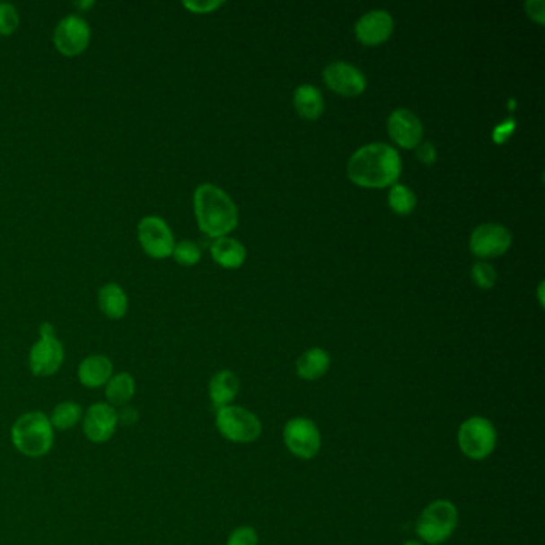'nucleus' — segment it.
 <instances>
[{
  "label": "nucleus",
  "instance_id": "20e7f679",
  "mask_svg": "<svg viewBox=\"0 0 545 545\" xmlns=\"http://www.w3.org/2000/svg\"><path fill=\"white\" fill-rule=\"evenodd\" d=\"M459 510L448 499L430 502L416 523V534L422 542L440 545L446 542L458 528Z\"/></svg>",
  "mask_w": 545,
  "mask_h": 545
},
{
  "label": "nucleus",
  "instance_id": "c756f323",
  "mask_svg": "<svg viewBox=\"0 0 545 545\" xmlns=\"http://www.w3.org/2000/svg\"><path fill=\"white\" fill-rule=\"evenodd\" d=\"M416 159L422 162L424 165H434L436 162V149L435 145H432L430 141H421L419 145H416Z\"/></svg>",
  "mask_w": 545,
  "mask_h": 545
},
{
  "label": "nucleus",
  "instance_id": "f3484780",
  "mask_svg": "<svg viewBox=\"0 0 545 545\" xmlns=\"http://www.w3.org/2000/svg\"><path fill=\"white\" fill-rule=\"evenodd\" d=\"M241 392V381L231 370L218 371L208 384V395L213 407L219 408L233 405V400Z\"/></svg>",
  "mask_w": 545,
  "mask_h": 545
},
{
  "label": "nucleus",
  "instance_id": "7c9ffc66",
  "mask_svg": "<svg viewBox=\"0 0 545 545\" xmlns=\"http://www.w3.org/2000/svg\"><path fill=\"white\" fill-rule=\"evenodd\" d=\"M515 119H512V117L505 119L504 122L497 125L495 131H493V139H495V143H497V145L505 143V141L510 138V135L515 130Z\"/></svg>",
  "mask_w": 545,
  "mask_h": 545
},
{
  "label": "nucleus",
  "instance_id": "6e6552de",
  "mask_svg": "<svg viewBox=\"0 0 545 545\" xmlns=\"http://www.w3.org/2000/svg\"><path fill=\"white\" fill-rule=\"evenodd\" d=\"M284 444L294 458L309 461L321 453V430L309 418L304 416L293 418L285 424Z\"/></svg>",
  "mask_w": 545,
  "mask_h": 545
},
{
  "label": "nucleus",
  "instance_id": "f03ea898",
  "mask_svg": "<svg viewBox=\"0 0 545 545\" xmlns=\"http://www.w3.org/2000/svg\"><path fill=\"white\" fill-rule=\"evenodd\" d=\"M194 211L200 231L213 239L227 237L239 224V211L233 198L210 182L197 188Z\"/></svg>",
  "mask_w": 545,
  "mask_h": 545
},
{
  "label": "nucleus",
  "instance_id": "f257e3e1",
  "mask_svg": "<svg viewBox=\"0 0 545 545\" xmlns=\"http://www.w3.org/2000/svg\"><path fill=\"white\" fill-rule=\"evenodd\" d=\"M401 159L392 145L373 143L360 147L347 163V175L356 186L379 189L400 178Z\"/></svg>",
  "mask_w": 545,
  "mask_h": 545
},
{
  "label": "nucleus",
  "instance_id": "39448f33",
  "mask_svg": "<svg viewBox=\"0 0 545 545\" xmlns=\"http://www.w3.org/2000/svg\"><path fill=\"white\" fill-rule=\"evenodd\" d=\"M216 429L231 444H248L262 434L261 419L247 408L227 405L216 409Z\"/></svg>",
  "mask_w": 545,
  "mask_h": 545
},
{
  "label": "nucleus",
  "instance_id": "7ed1b4c3",
  "mask_svg": "<svg viewBox=\"0 0 545 545\" xmlns=\"http://www.w3.org/2000/svg\"><path fill=\"white\" fill-rule=\"evenodd\" d=\"M10 438L15 450L26 458H44L55 444V429L48 415L42 411H30L20 416L12 429Z\"/></svg>",
  "mask_w": 545,
  "mask_h": 545
},
{
  "label": "nucleus",
  "instance_id": "9d476101",
  "mask_svg": "<svg viewBox=\"0 0 545 545\" xmlns=\"http://www.w3.org/2000/svg\"><path fill=\"white\" fill-rule=\"evenodd\" d=\"M92 40V30L87 20L79 15H67L57 24L53 44L65 57H77L87 50Z\"/></svg>",
  "mask_w": 545,
  "mask_h": 545
},
{
  "label": "nucleus",
  "instance_id": "c9c22d12",
  "mask_svg": "<svg viewBox=\"0 0 545 545\" xmlns=\"http://www.w3.org/2000/svg\"><path fill=\"white\" fill-rule=\"evenodd\" d=\"M403 545H424L422 544V542H418V541H408V542H405V544Z\"/></svg>",
  "mask_w": 545,
  "mask_h": 545
},
{
  "label": "nucleus",
  "instance_id": "2eb2a0df",
  "mask_svg": "<svg viewBox=\"0 0 545 545\" xmlns=\"http://www.w3.org/2000/svg\"><path fill=\"white\" fill-rule=\"evenodd\" d=\"M393 32V18L385 10H373L356 24V36L362 44L379 45Z\"/></svg>",
  "mask_w": 545,
  "mask_h": 545
},
{
  "label": "nucleus",
  "instance_id": "b1692460",
  "mask_svg": "<svg viewBox=\"0 0 545 545\" xmlns=\"http://www.w3.org/2000/svg\"><path fill=\"white\" fill-rule=\"evenodd\" d=\"M387 200H389V207L397 215H403V216L413 213L416 204H418L415 192L405 184H393L392 189L389 190Z\"/></svg>",
  "mask_w": 545,
  "mask_h": 545
},
{
  "label": "nucleus",
  "instance_id": "cd10ccee",
  "mask_svg": "<svg viewBox=\"0 0 545 545\" xmlns=\"http://www.w3.org/2000/svg\"><path fill=\"white\" fill-rule=\"evenodd\" d=\"M258 532L253 526H239L231 532L225 545H258Z\"/></svg>",
  "mask_w": 545,
  "mask_h": 545
},
{
  "label": "nucleus",
  "instance_id": "423d86ee",
  "mask_svg": "<svg viewBox=\"0 0 545 545\" xmlns=\"http://www.w3.org/2000/svg\"><path fill=\"white\" fill-rule=\"evenodd\" d=\"M458 444L465 458L485 461L495 453L497 444L495 424L483 416H472L465 419L459 426Z\"/></svg>",
  "mask_w": 545,
  "mask_h": 545
},
{
  "label": "nucleus",
  "instance_id": "bb28decb",
  "mask_svg": "<svg viewBox=\"0 0 545 545\" xmlns=\"http://www.w3.org/2000/svg\"><path fill=\"white\" fill-rule=\"evenodd\" d=\"M472 278L477 286H480L483 290H489L495 286L497 274L489 262L480 261L473 264Z\"/></svg>",
  "mask_w": 545,
  "mask_h": 545
},
{
  "label": "nucleus",
  "instance_id": "0eeeda50",
  "mask_svg": "<svg viewBox=\"0 0 545 545\" xmlns=\"http://www.w3.org/2000/svg\"><path fill=\"white\" fill-rule=\"evenodd\" d=\"M39 335V341L30 350V370L37 378H48L63 366L65 347L51 323L40 325Z\"/></svg>",
  "mask_w": 545,
  "mask_h": 545
},
{
  "label": "nucleus",
  "instance_id": "6ab92c4d",
  "mask_svg": "<svg viewBox=\"0 0 545 545\" xmlns=\"http://www.w3.org/2000/svg\"><path fill=\"white\" fill-rule=\"evenodd\" d=\"M331 365V356L321 347L305 350L296 362V373L304 381H319L327 374Z\"/></svg>",
  "mask_w": 545,
  "mask_h": 545
},
{
  "label": "nucleus",
  "instance_id": "ddd939ff",
  "mask_svg": "<svg viewBox=\"0 0 545 545\" xmlns=\"http://www.w3.org/2000/svg\"><path fill=\"white\" fill-rule=\"evenodd\" d=\"M323 81L330 90L342 96L362 95L366 88L365 74L350 63L335 61L323 71Z\"/></svg>",
  "mask_w": 545,
  "mask_h": 545
},
{
  "label": "nucleus",
  "instance_id": "412c9836",
  "mask_svg": "<svg viewBox=\"0 0 545 545\" xmlns=\"http://www.w3.org/2000/svg\"><path fill=\"white\" fill-rule=\"evenodd\" d=\"M98 304L101 312L112 321H120L128 311V298L120 285L108 284L98 293Z\"/></svg>",
  "mask_w": 545,
  "mask_h": 545
},
{
  "label": "nucleus",
  "instance_id": "f704fd0d",
  "mask_svg": "<svg viewBox=\"0 0 545 545\" xmlns=\"http://www.w3.org/2000/svg\"><path fill=\"white\" fill-rule=\"evenodd\" d=\"M92 5H93V2H87V4H82V2H77V4H75V7L79 8L92 7Z\"/></svg>",
  "mask_w": 545,
  "mask_h": 545
},
{
  "label": "nucleus",
  "instance_id": "9b49d317",
  "mask_svg": "<svg viewBox=\"0 0 545 545\" xmlns=\"http://www.w3.org/2000/svg\"><path fill=\"white\" fill-rule=\"evenodd\" d=\"M119 427L117 409L106 401H96L84 411L82 429L88 442L95 444H108L116 435Z\"/></svg>",
  "mask_w": 545,
  "mask_h": 545
},
{
  "label": "nucleus",
  "instance_id": "1a4fd4ad",
  "mask_svg": "<svg viewBox=\"0 0 545 545\" xmlns=\"http://www.w3.org/2000/svg\"><path fill=\"white\" fill-rule=\"evenodd\" d=\"M138 241L141 248L154 259H167L173 255L175 237L170 225L159 216H145L138 223Z\"/></svg>",
  "mask_w": 545,
  "mask_h": 545
},
{
  "label": "nucleus",
  "instance_id": "c85d7f7f",
  "mask_svg": "<svg viewBox=\"0 0 545 545\" xmlns=\"http://www.w3.org/2000/svg\"><path fill=\"white\" fill-rule=\"evenodd\" d=\"M182 5L192 13H211L216 8L221 7L223 2H219V0H186V2H182Z\"/></svg>",
  "mask_w": 545,
  "mask_h": 545
},
{
  "label": "nucleus",
  "instance_id": "4468645a",
  "mask_svg": "<svg viewBox=\"0 0 545 545\" xmlns=\"http://www.w3.org/2000/svg\"><path fill=\"white\" fill-rule=\"evenodd\" d=\"M387 131H389V136L405 149H415L416 145L421 143L422 135H424L421 120L418 119L413 110H405V108L395 110L389 116Z\"/></svg>",
  "mask_w": 545,
  "mask_h": 545
},
{
  "label": "nucleus",
  "instance_id": "aec40b11",
  "mask_svg": "<svg viewBox=\"0 0 545 545\" xmlns=\"http://www.w3.org/2000/svg\"><path fill=\"white\" fill-rule=\"evenodd\" d=\"M211 256L225 269H237L245 262L247 250L241 242L231 237H219L211 245Z\"/></svg>",
  "mask_w": 545,
  "mask_h": 545
},
{
  "label": "nucleus",
  "instance_id": "5701e85b",
  "mask_svg": "<svg viewBox=\"0 0 545 545\" xmlns=\"http://www.w3.org/2000/svg\"><path fill=\"white\" fill-rule=\"evenodd\" d=\"M82 418H84V408L77 401L73 400L59 401L48 416L53 429L59 432L77 427L82 422Z\"/></svg>",
  "mask_w": 545,
  "mask_h": 545
},
{
  "label": "nucleus",
  "instance_id": "2f4dec72",
  "mask_svg": "<svg viewBox=\"0 0 545 545\" xmlns=\"http://www.w3.org/2000/svg\"><path fill=\"white\" fill-rule=\"evenodd\" d=\"M526 12L532 22L544 24L545 22V2L544 0H528L526 2Z\"/></svg>",
  "mask_w": 545,
  "mask_h": 545
},
{
  "label": "nucleus",
  "instance_id": "a211bd4d",
  "mask_svg": "<svg viewBox=\"0 0 545 545\" xmlns=\"http://www.w3.org/2000/svg\"><path fill=\"white\" fill-rule=\"evenodd\" d=\"M136 393V382L130 373L120 371L117 374H112V378L108 381V384L104 385V397L106 403H110V407L119 408L130 405Z\"/></svg>",
  "mask_w": 545,
  "mask_h": 545
},
{
  "label": "nucleus",
  "instance_id": "72a5a7b5",
  "mask_svg": "<svg viewBox=\"0 0 545 545\" xmlns=\"http://www.w3.org/2000/svg\"><path fill=\"white\" fill-rule=\"evenodd\" d=\"M542 290H544V284L539 285V301H541V304H544V294H542Z\"/></svg>",
  "mask_w": 545,
  "mask_h": 545
},
{
  "label": "nucleus",
  "instance_id": "393cba45",
  "mask_svg": "<svg viewBox=\"0 0 545 545\" xmlns=\"http://www.w3.org/2000/svg\"><path fill=\"white\" fill-rule=\"evenodd\" d=\"M171 256L175 258L176 262H180L182 266H194V264L200 261L202 251H200V248L197 247V243H194V242L182 241L180 243H176L173 255Z\"/></svg>",
  "mask_w": 545,
  "mask_h": 545
},
{
  "label": "nucleus",
  "instance_id": "473e14b6",
  "mask_svg": "<svg viewBox=\"0 0 545 545\" xmlns=\"http://www.w3.org/2000/svg\"><path fill=\"white\" fill-rule=\"evenodd\" d=\"M117 418H119V424L133 426L135 422L138 421V411L130 405H127V407L117 409Z\"/></svg>",
  "mask_w": 545,
  "mask_h": 545
},
{
  "label": "nucleus",
  "instance_id": "a878e982",
  "mask_svg": "<svg viewBox=\"0 0 545 545\" xmlns=\"http://www.w3.org/2000/svg\"><path fill=\"white\" fill-rule=\"evenodd\" d=\"M20 26V15L15 5L0 2V36L13 34Z\"/></svg>",
  "mask_w": 545,
  "mask_h": 545
},
{
  "label": "nucleus",
  "instance_id": "dca6fc26",
  "mask_svg": "<svg viewBox=\"0 0 545 545\" xmlns=\"http://www.w3.org/2000/svg\"><path fill=\"white\" fill-rule=\"evenodd\" d=\"M114 374V365L106 356H88L77 368V378L87 389H101Z\"/></svg>",
  "mask_w": 545,
  "mask_h": 545
},
{
  "label": "nucleus",
  "instance_id": "f8f14e48",
  "mask_svg": "<svg viewBox=\"0 0 545 545\" xmlns=\"http://www.w3.org/2000/svg\"><path fill=\"white\" fill-rule=\"evenodd\" d=\"M512 233L507 227L496 223H485L473 229L470 235V251L477 258H496L509 250Z\"/></svg>",
  "mask_w": 545,
  "mask_h": 545
},
{
  "label": "nucleus",
  "instance_id": "4be33fe9",
  "mask_svg": "<svg viewBox=\"0 0 545 545\" xmlns=\"http://www.w3.org/2000/svg\"><path fill=\"white\" fill-rule=\"evenodd\" d=\"M293 101H294V108L298 110L299 116L309 119V120L319 119L325 110V101H323L321 90L309 84L299 85L294 90Z\"/></svg>",
  "mask_w": 545,
  "mask_h": 545
}]
</instances>
